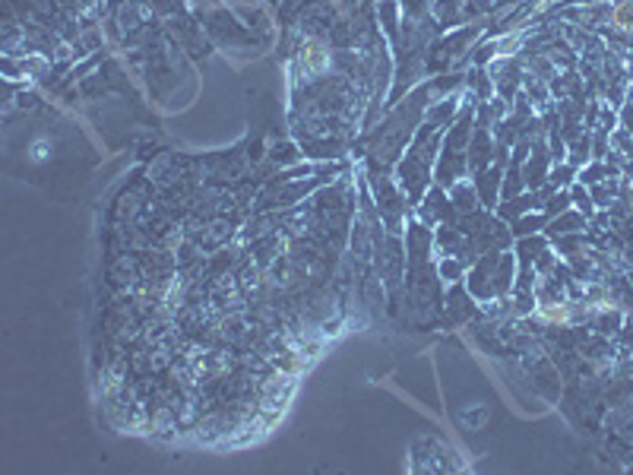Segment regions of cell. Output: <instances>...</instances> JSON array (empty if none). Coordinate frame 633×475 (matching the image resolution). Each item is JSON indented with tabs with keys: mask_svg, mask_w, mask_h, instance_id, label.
<instances>
[{
	"mask_svg": "<svg viewBox=\"0 0 633 475\" xmlns=\"http://www.w3.org/2000/svg\"><path fill=\"white\" fill-rule=\"evenodd\" d=\"M542 225H544V219H542V216H535V219H520V222H516L513 232H516V235H529V232H539Z\"/></svg>",
	"mask_w": 633,
	"mask_h": 475,
	"instance_id": "obj_7",
	"label": "cell"
},
{
	"mask_svg": "<svg viewBox=\"0 0 633 475\" xmlns=\"http://www.w3.org/2000/svg\"><path fill=\"white\" fill-rule=\"evenodd\" d=\"M272 159H276L279 165H285V162H295L298 152H295V146H291V142H282V146L272 149Z\"/></svg>",
	"mask_w": 633,
	"mask_h": 475,
	"instance_id": "obj_5",
	"label": "cell"
},
{
	"mask_svg": "<svg viewBox=\"0 0 633 475\" xmlns=\"http://www.w3.org/2000/svg\"><path fill=\"white\" fill-rule=\"evenodd\" d=\"M576 228H583V219L580 216H561V219L551 222V232H576Z\"/></svg>",
	"mask_w": 633,
	"mask_h": 475,
	"instance_id": "obj_4",
	"label": "cell"
},
{
	"mask_svg": "<svg viewBox=\"0 0 633 475\" xmlns=\"http://www.w3.org/2000/svg\"><path fill=\"white\" fill-rule=\"evenodd\" d=\"M440 276H444V279H450V282H459L462 279V263L444 260V263H440Z\"/></svg>",
	"mask_w": 633,
	"mask_h": 475,
	"instance_id": "obj_6",
	"label": "cell"
},
{
	"mask_svg": "<svg viewBox=\"0 0 633 475\" xmlns=\"http://www.w3.org/2000/svg\"><path fill=\"white\" fill-rule=\"evenodd\" d=\"M450 196H453V209L462 216L475 213V206H478V187L469 184V181H456L450 187Z\"/></svg>",
	"mask_w": 633,
	"mask_h": 475,
	"instance_id": "obj_2",
	"label": "cell"
},
{
	"mask_svg": "<svg viewBox=\"0 0 633 475\" xmlns=\"http://www.w3.org/2000/svg\"><path fill=\"white\" fill-rule=\"evenodd\" d=\"M500 181V172L494 168V172H478V181H475V187H478V194L485 196V206H494V187H498Z\"/></svg>",
	"mask_w": 633,
	"mask_h": 475,
	"instance_id": "obj_3",
	"label": "cell"
},
{
	"mask_svg": "<svg viewBox=\"0 0 633 475\" xmlns=\"http://www.w3.org/2000/svg\"><path fill=\"white\" fill-rule=\"evenodd\" d=\"M491 146H494L491 133H488L485 127H475V130H472V146H469V152H466V162H469V168H472L475 174H478L481 168L491 162Z\"/></svg>",
	"mask_w": 633,
	"mask_h": 475,
	"instance_id": "obj_1",
	"label": "cell"
}]
</instances>
